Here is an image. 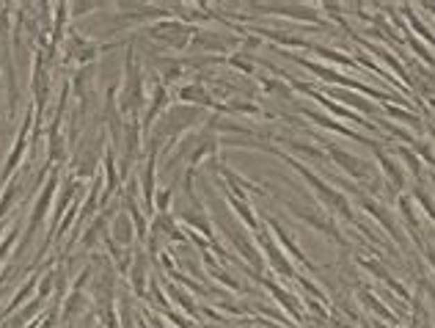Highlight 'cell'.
<instances>
[{
    "label": "cell",
    "mask_w": 435,
    "mask_h": 328,
    "mask_svg": "<svg viewBox=\"0 0 435 328\" xmlns=\"http://www.w3.org/2000/svg\"><path fill=\"white\" fill-rule=\"evenodd\" d=\"M58 182H61V177H58V168H53V174L44 179V188H42L39 199H36V202H33V207H31V215H28V224H25V235H22V240H19V248H17V251H25V248L31 246L33 235L39 232L42 221L47 218V213H50V207H53V202H56Z\"/></svg>",
    "instance_id": "cell-1"
},
{
    "label": "cell",
    "mask_w": 435,
    "mask_h": 328,
    "mask_svg": "<svg viewBox=\"0 0 435 328\" xmlns=\"http://www.w3.org/2000/svg\"><path fill=\"white\" fill-rule=\"evenodd\" d=\"M254 240H256V246L265 251V256H268V262H270V268H273L276 273H281V276H287V279H295V270H292V265L287 262L284 251L279 248V243H276L268 232H254Z\"/></svg>",
    "instance_id": "cell-2"
},
{
    "label": "cell",
    "mask_w": 435,
    "mask_h": 328,
    "mask_svg": "<svg viewBox=\"0 0 435 328\" xmlns=\"http://www.w3.org/2000/svg\"><path fill=\"white\" fill-rule=\"evenodd\" d=\"M174 99L179 102V105H199V108H213L215 110L218 99L202 85V83H182V85H177L174 88Z\"/></svg>",
    "instance_id": "cell-3"
},
{
    "label": "cell",
    "mask_w": 435,
    "mask_h": 328,
    "mask_svg": "<svg viewBox=\"0 0 435 328\" xmlns=\"http://www.w3.org/2000/svg\"><path fill=\"white\" fill-rule=\"evenodd\" d=\"M151 232L160 235V238H165V240H171V246H174V243H177V246H188V243H190L188 235H185V229L174 221L171 213H157V215L151 218Z\"/></svg>",
    "instance_id": "cell-4"
},
{
    "label": "cell",
    "mask_w": 435,
    "mask_h": 328,
    "mask_svg": "<svg viewBox=\"0 0 435 328\" xmlns=\"http://www.w3.org/2000/svg\"><path fill=\"white\" fill-rule=\"evenodd\" d=\"M108 238L124 251H133V240H136V229H133V221L124 210L116 213V218L110 221V229H108Z\"/></svg>",
    "instance_id": "cell-5"
},
{
    "label": "cell",
    "mask_w": 435,
    "mask_h": 328,
    "mask_svg": "<svg viewBox=\"0 0 435 328\" xmlns=\"http://www.w3.org/2000/svg\"><path fill=\"white\" fill-rule=\"evenodd\" d=\"M179 221H182V227L185 229H193L196 235H202L204 240H215V229H213V218L204 213V207H199V210H185L182 215H179Z\"/></svg>",
    "instance_id": "cell-6"
},
{
    "label": "cell",
    "mask_w": 435,
    "mask_h": 328,
    "mask_svg": "<svg viewBox=\"0 0 435 328\" xmlns=\"http://www.w3.org/2000/svg\"><path fill=\"white\" fill-rule=\"evenodd\" d=\"M130 287L138 298H146V290H149V279H151V270H149V254L138 251L136 259H133V268H130Z\"/></svg>",
    "instance_id": "cell-7"
},
{
    "label": "cell",
    "mask_w": 435,
    "mask_h": 328,
    "mask_svg": "<svg viewBox=\"0 0 435 328\" xmlns=\"http://www.w3.org/2000/svg\"><path fill=\"white\" fill-rule=\"evenodd\" d=\"M265 221L270 224V229H273V235H276V243L281 246V251H287V254H290V256L295 259V262L306 265V270H314V265H311V262L306 259V254H300V248H297V243H295V240H292L290 235L284 232V227H281V224H279L276 218H265Z\"/></svg>",
    "instance_id": "cell-8"
},
{
    "label": "cell",
    "mask_w": 435,
    "mask_h": 328,
    "mask_svg": "<svg viewBox=\"0 0 435 328\" xmlns=\"http://www.w3.org/2000/svg\"><path fill=\"white\" fill-rule=\"evenodd\" d=\"M328 152H331V158L336 161V165H342L353 179H359V182L366 179V165H363L356 155H350V152H345V149H339V147H331Z\"/></svg>",
    "instance_id": "cell-9"
},
{
    "label": "cell",
    "mask_w": 435,
    "mask_h": 328,
    "mask_svg": "<svg viewBox=\"0 0 435 328\" xmlns=\"http://www.w3.org/2000/svg\"><path fill=\"white\" fill-rule=\"evenodd\" d=\"M359 204H361L363 210H366V213H369V215H372V218H375V221H377V224H380V227H383V229H386L391 238H397V240H400L394 221L388 218V213H386V210H383V207H380L375 199H369V196H359Z\"/></svg>",
    "instance_id": "cell-10"
},
{
    "label": "cell",
    "mask_w": 435,
    "mask_h": 328,
    "mask_svg": "<svg viewBox=\"0 0 435 328\" xmlns=\"http://www.w3.org/2000/svg\"><path fill=\"white\" fill-rule=\"evenodd\" d=\"M165 295H168V301L171 304H179L182 309H185V315L188 318H196L199 315V306H196V301L179 287V284H174V281H165Z\"/></svg>",
    "instance_id": "cell-11"
},
{
    "label": "cell",
    "mask_w": 435,
    "mask_h": 328,
    "mask_svg": "<svg viewBox=\"0 0 435 328\" xmlns=\"http://www.w3.org/2000/svg\"><path fill=\"white\" fill-rule=\"evenodd\" d=\"M226 202L231 204V210H234V215L243 221V227H248L251 232H259V221H256V215H254V210H251L248 202H240V199H234L231 193H226Z\"/></svg>",
    "instance_id": "cell-12"
},
{
    "label": "cell",
    "mask_w": 435,
    "mask_h": 328,
    "mask_svg": "<svg viewBox=\"0 0 435 328\" xmlns=\"http://www.w3.org/2000/svg\"><path fill=\"white\" fill-rule=\"evenodd\" d=\"M375 155H377V163L383 168V174H386L397 188H402V185H405V174H402V168L397 165V161H394L391 155H386L380 147H375Z\"/></svg>",
    "instance_id": "cell-13"
},
{
    "label": "cell",
    "mask_w": 435,
    "mask_h": 328,
    "mask_svg": "<svg viewBox=\"0 0 435 328\" xmlns=\"http://www.w3.org/2000/svg\"><path fill=\"white\" fill-rule=\"evenodd\" d=\"M36 287H39V273H33V276L22 284V290H17V295H14V298H11V304L3 309V315H0V318H11V315H14V312H17V309H19V306L31 298V293H33Z\"/></svg>",
    "instance_id": "cell-14"
},
{
    "label": "cell",
    "mask_w": 435,
    "mask_h": 328,
    "mask_svg": "<svg viewBox=\"0 0 435 328\" xmlns=\"http://www.w3.org/2000/svg\"><path fill=\"white\" fill-rule=\"evenodd\" d=\"M262 284H265V287H268V290L273 293V298H276V301H279V304H281V306H284V309L290 312L295 320H300V309H297V304L292 301L290 295H287V293H284V290H281V287H279L276 281H270V279H262Z\"/></svg>",
    "instance_id": "cell-15"
},
{
    "label": "cell",
    "mask_w": 435,
    "mask_h": 328,
    "mask_svg": "<svg viewBox=\"0 0 435 328\" xmlns=\"http://www.w3.org/2000/svg\"><path fill=\"white\" fill-rule=\"evenodd\" d=\"M85 304H88V298H85V293H74L69 290L67 293V298H64V320H72L74 315H80V312H85Z\"/></svg>",
    "instance_id": "cell-16"
},
{
    "label": "cell",
    "mask_w": 435,
    "mask_h": 328,
    "mask_svg": "<svg viewBox=\"0 0 435 328\" xmlns=\"http://www.w3.org/2000/svg\"><path fill=\"white\" fill-rule=\"evenodd\" d=\"M19 196V174L14 177V179H8L6 182V188H3V193H0V221L6 218V213L14 207V199Z\"/></svg>",
    "instance_id": "cell-17"
},
{
    "label": "cell",
    "mask_w": 435,
    "mask_h": 328,
    "mask_svg": "<svg viewBox=\"0 0 435 328\" xmlns=\"http://www.w3.org/2000/svg\"><path fill=\"white\" fill-rule=\"evenodd\" d=\"M331 97H334L336 102H347V105L359 108V110H363V113H369V110H372V105H369L366 99H361L359 94H350V91H339V88H331Z\"/></svg>",
    "instance_id": "cell-18"
},
{
    "label": "cell",
    "mask_w": 435,
    "mask_h": 328,
    "mask_svg": "<svg viewBox=\"0 0 435 328\" xmlns=\"http://www.w3.org/2000/svg\"><path fill=\"white\" fill-rule=\"evenodd\" d=\"M171 199H174V185H165L163 190L154 193V215L157 213H171Z\"/></svg>",
    "instance_id": "cell-19"
},
{
    "label": "cell",
    "mask_w": 435,
    "mask_h": 328,
    "mask_svg": "<svg viewBox=\"0 0 435 328\" xmlns=\"http://www.w3.org/2000/svg\"><path fill=\"white\" fill-rule=\"evenodd\" d=\"M287 147H290L292 152L306 155V158H311V161H325V152L317 149V147H311V144H303V141H287Z\"/></svg>",
    "instance_id": "cell-20"
},
{
    "label": "cell",
    "mask_w": 435,
    "mask_h": 328,
    "mask_svg": "<svg viewBox=\"0 0 435 328\" xmlns=\"http://www.w3.org/2000/svg\"><path fill=\"white\" fill-rule=\"evenodd\" d=\"M210 276H213L215 281H220L223 287H229L231 293H243V287H240V281H237V279H234V276H231L229 270H223L220 265H218V268H213V270H210Z\"/></svg>",
    "instance_id": "cell-21"
},
{
    "label": "cell",
    "mask_w": 435,
    "mask_h": 328,
    "mask_svg": "<svg viewBox=\"0 0 435 328\" xmlns=\"http://www.w3.org/2000/svg\"><path fill=\"white\" fill-rule=\"evenodd\" d=\"M17 235H19V224H11L8 227V232L3 235V240H0V265L6 262V256L14 251V240H17Z\"/></svg>",
    "instance_id": "cell-22"
},
{
    "label": "cell",
    "mask_w": 435,
    "mask_h": 328,
    "mask_svg": "<svg viewBox=\"0 0 435 328\" xmlns=\"http://www.w3.org/2000/svg\"><path fill=\"white\" fill-rule=\"evenodd\" d=\"M361 301L366 304V306H369V309H375V312H377L380 318H386V320H394V315L388 312V306H383V304H380V301H377L375 295H369V293H361Z\"/></svg>",
    "instance_id": "cell-23"
},
{
    "label": "cell",
    "mask_w": 435,
    "mask_h": 328,
    "mask_svg": "<svg viewBox=\"0 0 435 328\" xmlns=\"http://www.w3.org/2000/svg\"><path fill=\"white\" fill-rule=\"evenodd\" d=\"M50 293H56V270H50V273L44 276V281H39V287H36V295H39L42 301H47Z\"/></svg>",
    "instance_id": "cell-24"
},
{
    "label": "cell",
    "mask_w": 435,
    "mask_h": 328,
    "mask_svg": "<svg viewBox=\"0 0 435 328\" xmlns=\"http://www.w3.org/2000/svg\"><path fill=\"white\" fill-rule=\"evenodd\" d=\"M102 6L108 3H69V17H83V14H91V11H99Z\"/></svg>",
    "instance_id": "cell-25"
},
{
    "label": "cell",
    "mask_w": 435,
    "mask_h": 328,
    "mask_svg": "<svg viewBox=\"0 0 435 328\" xmlns=\"http://www.w3.org/2000/svg\"><path fill=\"white\" fill-rule=\"evenodd\" d=\"M163 320L168 323V326H177V328H196L188 318H182V312H177V309H168V312H163Z\"/></svg>",
    "instance_id": "cell-26"
},
{
    "label": "cell",
    "mask_w": 435,
    "mask_h": 328,
    "mask_svg": "<svg viewBox=\"0 0 435 328\" xmlns=\"http://www.w3.org/2000/svg\"><path fill=\"white\" fill-rule=\"evenodd\" d=\"M400 158L405 161V165L413 171V174H422V163H419V155L413 152V149H408V147H400Z\"/></svg>",
    "instance_id": "cell-27"
},
{
    "label": "cell",
    "mask_w": 435,
    "mask_h": 328,
    "mask_svg": "<svg viewBox=\"0 0 435 328\" xmlns=\"http://www.w3.org/2000/svg\"><path fill=\"white\" fill-rule=\"evenodd\" d=\"M226 64H229V67H234V69H240L243 75H254V64H251V61H245L243 56H229V58H226Z\"/></svg>",
    "instance_id": "cell-28"
},
{
    "label": "cell",
    "mask_w": 435,
    "mask_h": 328,
    "mask_svg": "<svg viewBox=\"0 0 435 328\" xmlns=\"http://www.w3.org/2000/svg\"><path fill=\"white\" fill-rule=\"evenodd\" d=\"M413 196H416V199L422 202V207H425V213H427V215H430V218H433V221H435V202H433V199H430V196H427L425 190H416Z\"/></svg>",
    "instance_id": "cell-29"
},
{
    "label": "cell",
    "mask_w": 435,
    "mask_h": 328,
    "mask_svg": "<svg viewBox=\"0 0 435 328\" xmlns=\"http://www.w3.org/2000/svg\"><path fill=\"white\" fill-rule=\"evenodd\" d=\"M408 39H411V36H408ZM411 47L416 50V56H419V58H422L425 64H430V67H433V64H435V58H433V56H430V53H427V50H425V44H422V42H416V39H411Z\"/></svg>",
    "instance_id": "cell-30"
},
{
    "label": "cell",
    "mask_w": 435,
    "mask_h": 328,
    "mask_svg": "<svg viewBox=\"0 0 435 328\" xmlns=\"http://www.w3.org/2000/svg\"><path fill=\"white\" fill-rule=\"evenodd\" d=\"M388 113L397 116V119H402V122H408V124H413V127H419V119H416L413 113H405V110H400V108H394V105H388Z\"/></svg>",
    "instance_id": "cell-31"
},
{
    "label": "cell",
    "mask_w": 435,
    "mask_h": 328,
    "mask_svg": "<svg viewBox=\"0 0 435 328\" xmlns=\"http://www.w3.org/2000/svg\"><path fill=\"white\" fill-rule=\"evenodd\" d=\"M425 256H427V262H430V265H433V270H435V254H433V251H430V248H427V251H425Z\"/></svg>",
    "instance_id": "cell-32"
},
{
    "label": "cell",
    "mask_w": 435,
    "mask_h": 328,
    "mask_svg": "<svg viewBox=\"0 0 435 328\" xmlns=\"http://www.w3.org/2000/svg\"><path fill=\"white\" fill-rule=\"evenodd\" d=\"M91 323H94V318H85V323H83L80 328H91Z\"/></svg>",
    "instance_id": "cell-33"
},
{
    "label": "cell",
    "mask_w": 435,
    "mask_h": 328,
    "mask_svg": "<svg viewBox=\"0 0 435 328\" xmlns=\"http://www.w3.org/2000/svg\"><path fill=\"white\" fill-rule=\"evenodd\" d=\"M3 235H6V224L0 221V240H3Z\"/></svg>",
    "instance_id": "cell-34"
}]
</instances>
